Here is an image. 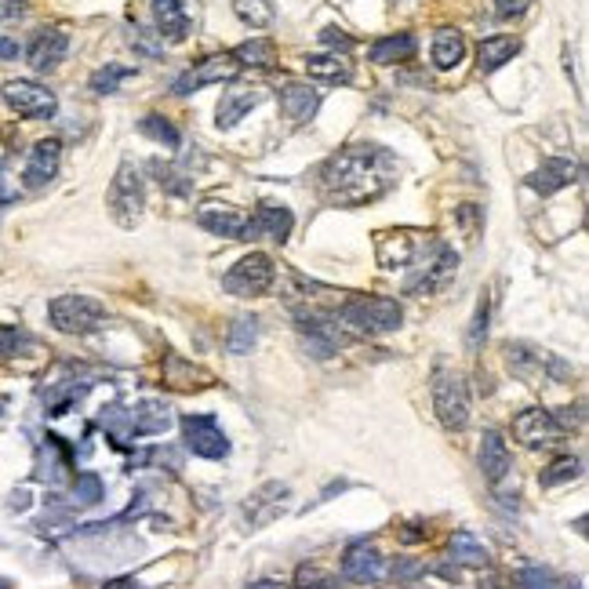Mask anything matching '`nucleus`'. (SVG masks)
I'll use <instances>...</instances> for the list:
<instances>
[{
  "instance_id": "f257e3e1",
  "label": "nucleus",
  "mask_w": 589,
  "mask_h": 589,
  "mask_svg": "<svg viewBox=\"0 0 589 589\" xmlns=\"http://www.w3.org/2000/svg\"><path fill=\"white\" fill-rule=\"evenodd\" d=\"M397 186V157L382 146H346L331 153L317 175L320 200L331 208H364Z\"/></svg>"
},
{
  "instance_id": "f03ea898",
  "label": "nucleus",
  "mask_w": 589,
  "mask_h": 589,
  "mask_svg": "<svg viewBox=\"0 0 589 589\" xmlns=\"http://www.w3.org/2000/svg\"><path fill=\"white\" fill-rule=\"evenodd\" d=\"M339 328L350 335V339H375V335H386V331H397L404 310L400 302L390 295H353L335 310Z\"/></svg>"
},
{
  "instance_id": "7ed1b4c3",
  "label": "nucleus",
  "mask_w": 589,
  "mask_h": 589,
  "mask_svg": "<svg viewBox=\"0 0 589 589\" xmlns=\"http://www.w3.org/2000/svg\"><path fill=\"white\" fill-rule=\"evenodd\" d=\"M48 320L62 335H91V331L106 328L110 313L91 295H59V299L48 302Z\"/></svg>"
},
{
  "instance_id": "20e7f679",
  "label": "nucleus",
  "mask_w": 589,
  "mask_h": 589,
  "mask_svg": "<svg viewBox=\"0 0 589 589\" xmlns=\"http://www.w3.org/2000/svg\"><path fill=\"white\" fill-rule=\"evenodd\" d=\"M433 411H437L444 430H466V422H470V386H466L459 371H433Z\"/></svg>"
},
{
  "instance_id": "39448f33",
  "label": "nucleus",
  "mask_w": 589,
  "mask_h": 589,
  "mask_svg": "<svg viewBox=\"0 0 589 589\" xmlns=\"http://www.w3.org/2000/svg\"><path fill=\"white\" fill-rule=\"evenodd\" d=\"M506 364L517 379L531 382V386H539V382H564L571 379V368L564 364L560 357L546 350H535L528 342H510L506 346Z\"/></svg>"
},
{
  "instance_id": "423d86ee",
  "label": "nucleus",
  "mask_w": 589,
  "mask_h": 589,
  "mask_svg": "<svg viewBox=\"0 0 589 589\" xmlns=\"http://www.w3.org/2000/svg\"><path fill=\"white\" fill-rule=\"evenodd\" d=\"M273 280H277V266H273L270 255L251 251V255H244V259L222 277V288L230 291V295H237V299H255V295H266V291L273 288Z\"/></svg>"
},
{
  "instance_id": "0eeeda50",
  "label": "nucleus",
  "mask_w": 589,
  "mask_h": 589,
  "mask_svg": "<svg viewBox=\"0 0 589 589\" xmlns=\"http://www.w3.org/2000/svg\"><path fill=\"white\" fill-rule=\"evenodd\" d=\"M142 208H146L142 175L131 160H124V164L117 168V175H113V186H110V215L124 226V230H131V226L142 219Z\"/></svg>"
},
{
  "instance_id": "6e6552de",
  "label": "nucleus",
  "mask_w": 589,
  "mask_h": 589,
  "mask_svg": "<svg viewBox=\"0 0 589 589\" xmlns=\"http://www.w3.org/2000/svg\"><path fill=\"white\" fill-rule=\"evenodd\" d=\"M0 99H4V106H8L11 113L30 117V120H48L59 110L55 91H48L44 84H37V80H8L4 91H0Z\"/></svg>"
},
{
  "instance_id": "1a4fd4ad",
  "label": "nucleus",
  "mask_w": 589,
  "mask_h": 589,
  "mask_svg": "<svg viewBox=\"0 0 589 589\" xmlns=\"http://www.w3.org/2000/svg\"><path fill=\"white\" fill-rule=\"evenodd\" d=\"M182 440L197 459H226L230 455V440L222 433L215 415H182Z\"/></svg>"
},
{
  "instance_id": "9d476101",
  "label": "nucleus",
  "mask_w": 589,
  "mask_h": 589,
  "mask_svg": "<svg viewBox=\"0 0 589 589\" xmlns=\"http://www.w3.org/2000/svg\"><path fill=\"white\" fill-rule=\"evenodd\" d=\"M291 226H295V215L284 204L262 200L255 215H248V222H244L240 240H277V244H284L291 237Z\"/></svg>"
},
{
  "instance_id": "9b49d317",
  "label": "nucleus",
  "mask_w": 589,
  "mask_h": 589,
  "mask_svg": "<svg viewBox=\"0 0 589 589\" xmlns=\"http://www.w3.org/2000/svg\"><path fill=\"white\" fill-rule=\"evenodd\" d=\"M564 433L568 430H564L557 422V415L546 408H528L513 419V437H517L524 448H550Z\"/></svg>"
},
{
  "instance_id": "f8f14e48",
  "label": "nucleus",
  "mask_w": 589,
  "mask_h": 589,
  "mask_svg": "<svg viewBox=\"0 0 589 589\" xmlns=\"http://www.w3.org/2000/svg\"><path fill=\"white\" fill-rule=\"evenodd\" d=\"M237 73H240V62L233 59V51L230 55H208V59H200L197 66H190V70L175 80V95H193V91L208 88V84L237 80Z\"/></svg>"
},
{
  "instance_id": "ddd939ff",
  "label": "nucleus",
  "mask_w": 589,
  "mask_h": 589,
  "mask_svg": "<svg viewBox=\"0 0 589 589\" xmlns=\"http://www.w3.org/2000/svg\"><path fill=\"white\" fill-rule=\"evenodd\" d=\"M62 164V142L59 139H40L30 150V160H26V171H22V186L26 190H44L55 175H59Z\"/></svg>"
},
{
  "instance_id": "4468645a",
  "label": "nucleus",
  "mask_w": 589,
  "mask_h": 589,
  "mask_svg": "<svg viewBox=\"0 0 589 589\" xmlns=\"http://www.w3.org/2000/svg\"><path fill=\"white\" fill-rule=\"evenodd\" d=\"M382 575H386V564H382L379 550L368 539L353 542L350 550H346V557H342V579L357 582V586H375Z\"/></svg>"
},
{
  "instance_id": "2eb2a0df",
  "label": "nucleus",
  "mask_w": 589,
  "mask_h": 589,
  "mask_svg": "<svg viewBox=\"0 0 589 589\" xmlns=\"http://www.w3.org/2000/svg\"><path fill=\"white\" fill-rule=\"evenodd\" d=\"M455 270H459V255H455V248L437 244V255L422 266L419 277L408 280V295H430V291L444 288V284L455 277Z\"/></svg>"
},
{
  "instance_id": "dca6fc26",
  "label": "nucleus",
  "mask_w": 589,
  "mask_h": 589,
  "mask_svg": "<svg viewBox=\"0 0 589 589\" xmlns=\"http://www.w3.org/2000/svg\"><path fill=\"white\" fill-rule=\"evenodd\" d=\"M480 473L491 488H502V480L513 473V455L499 430H484V437H480Z\"/></svg>"
},
{
  "instance_id": "f3484780",
  "label": "nucleus",
  "mask_w": 589,
  "mask_h": 589,
  "mask_svg": "<svg viewBox=\"0 0 589 589\" xmlns=\"http://www.w3.org/2000/svg\"><path fill=\"white\" fill-rule=\"evenodd\" d=\"M66 51H70V33L66 30H40L37 37L30 40V48H26V59L37 73H51L66 59Z\"/></svg>"
},
{
  "instance_id": "a211bd4d",
  "label": "nucleus",
  "mask_w": 589,
  "mask_h": 589,
  "mask_svg": "<svg viewBox=\"0 0 589 589\" xmlns=\"http://www.w3.org/2000/svg\"><path fill=\"white\" fill-rule=\"evenodd\" d=\"M284 499H288V484H262L255 495L248 499V506H244V517H248L251 528H266L270 520L280 517V510H284Z\"/></svg>"
},
{
  "instance_id": "6ab92c4d",
  "label": "nucleus",
  "mask_w": 589,
  "mask_h": 589,
  "mask_svg": "<svg viewBox=\"0 0 589 589\" xmlns=\"http://www.w3.org/2000/svg\"><path fill=\"white\" fill-rule=\"evenodd\" d=\"M579 179V164L575 160H568V157H553V160H546L535 175L528 179V186L539 197H553V193H560L564 186H571V182Z\"/></svg>"
},
{
  "instance_id": "aec40b11",
  "label": "nucleus",
  "mask_w": 589,
  "mask_h": 589,
  "mask_svg": "<svg viewBox=\"0 0 589 589\" xmlns=\"http://www.w3.org/2000/svg\"><path fill=\"white\" fill-rule=\"evenodd\" d=\"M266 99V88H248V84H237V88L222 91V102H219V128L230 131L237 128L244 113L255 110L259 102Z\"/></svg>"
},
{
  "instance_id": "412c9836",
  "label": "nucleus",
  "mask_w": 589,
  "mask_h": 589,
  "mask_svg": "<svg viewBox=\"0 0 589 589\" xmlns=\"http://www.w3.org/2000/svg\"><path fill=\"white\" fill-rule=\"evenodd\" d=\"M419 251V233L400 230V233H379L375 237V255H379V266L386 270H397V266H408Z\"/></svg>"
},
{
  "instance_id": "4be33fe9",
  "label": "nucleus",
  "mask_w": 589,
  "mask_h": 589,
  "mask_svg": "<svg viewBox=\"0 0 589 589\" xmlns=\"http://www.w3.org/2000/svg\"><path fill=\"white\" fill-rule=\"evenodd\" d=\"M317 106H320V91H313L310 84H284L280 88V110H284V117L295 128L310 124L317 117Z\"/></svg>"
},
{
  "instance_id": "5701e85b",
  "label": "nucleus",
  "mask_w": 589,
  "mask_h": 589,
  "mask_svg": "<svg viewBox=\"0 0 589 589\" xmlns=\"http://www.w3.org/2000/svg\"><path fill=\"white\" fill-rule=\"evenodd\" d=\"M153 19H157V33L160 40H171V44H179V40L190 37V11L182 0H153Z\"/></svg>"
},
{
  "instance_id": "b1692460",
  "label": "nucleus",
  "mask_w": 589,
  "mask_h": 589,
  "mask_svg": "<svg viewBox=\"0 0 589 589\" xmlns=\"http://www.w3.org/2000/svg\"><path fill=\"white\" fill-rule=\"evenodd\" d=\"M197 222L208 233H215V237L240 240V230H244L248 215H244V211H237V208H230V204H200V208H197Z\"/></svg>"
},
{
  "instance_id": "393cba45",
  "label": "nucleus",
  "mask_w": 589,
  "mask_h": 589,
  "mask_svg": "<svg viewBox=\"0 0 589 589\" xmlns=\"http://www.w3.org/2000/svg\"><path fill=\"white\" fill-rule=\"evenodd\" d=\"M520 51V40L517 37H506V33H499V37H488L480 40L477 48V66L480 73H495L499 66H506V62L513 59Z\"/></svg>"
},
{
  "instance_id": "a878e982",
  "label": "nucleus",
  "mask_w": 589,
  "mask_h": 589,
  "mask_svg": "<svg viewBox=\"0 0 589 589\" xmlns=\"http://www.w3.org/2000/svg\"><path fill=\"white\" fill-rule=\"evenodd\" d=\"M371 62L375 66H393V62H408L415 55V37L411 33H390L371 44Z\"/></svg>"
},
{
  "instance_id": "bb28decb",
  "label": "nucleus",
  "mask_w": 589,
  "mask_h": 589,
  "mask_svg": "<svg viewBox=\"0 0 589 589\" xmlns=\"http://www.w3.org/2000/svg\"><path fill=\"white\" fill-rule=\"evenodd\" d=\"M448 550H451V560H455V564H466V568H484L491 560V550L473 535V531H455L448 542Z\"/></svg>"
},
{
  "instance_id": "cd10ccee",
  "label": "nucleus",
  "mask_w": 589,
  "mask_h": 589,
  "mask_svg": "<svg viewBox=\"0 0 589 589\" xmlns=\"http://www.w3.org/2000/svg\"><path fill=\"white\" fill-rule=\"evenodd\" d=\"M306 73L313 80H324V84H350L353 80V66L342 55H310Z\"/></svg>"
},
{
  "instance_id": "c85d7f7f",
  "label": "nucleus",
  "mask_w": 589,
  "mask_h": 589,
  "mask_svg": "<svg viewBox=\"0 0 589 589\" xmlns=\"http://www.w3.org/2000/svg\"><path fill=\"white\" fill-rule=\"evenodd\" d=\"M462 55H466V37L459 30H440L433 37V66L437 70H451V66H459Z\"/></svg>"
},
{
  "instance_id": "c756f323",
  "label": "nucleus",
  "mask_w": 589,
  "mask_h": 589,
  "mask_svg": "<svg viewBox=\"0 0 589 589\" xmlns=\"http://www.w3.org/2000/svg\"><path fill=\"white\" fill-rule=\"evenodd\" d=\"M233 59L240 62V70H244V66L270 70V66H277V44L266 37H255V40H248V44H240V48L233 51Z\"/></svg>"
},
{
  "instance_id": "7c9ffc66",
  "label": "nucleus",
  "mask_w": 589,
  "mask_h": 589,
  "mask_svg": "<svg viewBox=\"0 0 589 589\" xmlns=\"http://www.w3.org/2000/svg\"><path fill=\"white\" fill-rule=\"evenodd\" d=\"M233 15L251 30H266L277 11H273L270 0H233Z\"/></svg>"
},
{
  "instance_id": "2f4dec72",
  "label": "nucleus",
  "mask_w": 589,
  "mask_h": 589,
  "mask_svg": "<svg viewBox=\"0 0 589 589\" xmlns=\"http://www.w3.org/2000/svg\"><path fill=\"white\" fill-rule=\"evenodd\" d=\"M128 77H135V66H120V62H106L102 70H95L91 73V91L95 95H113V91L120 88V80H128Z\"/></svg>"
},
{
  "instance_id": "473e14b6",
  "label": "nucleus",
  "mask_w": 589,
  "mask_h": 589,
  "mask_svg": "<svg viewBox=\"0 0 589 589\" xmlns=\"http://www.w3.org/2000/svg\"><path fill=\"white\" fill-rule=\"evenodd\" d=\"M37 350V339H33L30 331L15 328V324H4L0 328V360H11V357H22V353Z\"/></svg>"
},
{
  "instance_id": "72a5a7b5",
  "label": "nucleus",
  "mask_w": 589,
  "mask_h": 589,
  "mask_svg": "<svg viewBox=\"0 0 589 589\" xmlns=\"http://www.w3.org/2000/svg\"><path fill=\"white\" fill-rule=\"evenodd\" d=\"M139 128H142V135H150V139H157L160 146H168V150H179V146H182L179 128H175V124H171L168 117H157V113H150V117H142V120H139Z\"/></svg>"
},
{
  "instance_id": "f704fd0d",
  "label": "nucleus",
  "mask_w": 589,
  "mask_h": 589,
  "mask_svg": "<svg viewBox=\"0 0 589 589\" xmlns=\"http://www.w3.org/2000/svg\"><path fill=\"white\" fill-rule=\"evenodd\" d=\"M259 342V320L255 317H237L230 328V353H237V357H244V353H251V346Z\"/></svg>"
},
{
  "instance_id": "c9c22d12",
  "label": "nucleus",
  "mask_w": 589,
  "mask_h": 589,
  "mask_svg": "<svg viewBox=\"0 0 589 589\" xmlns=\"http://www.w3.org/2000/svg\"><path fill=\"white\" fill-rule=\"evenodd\" d=\"M582 473V459H575V455H560L557 462H553L550 470H542V488H557V484H568V480H575Z\"/></svg>"
},
{
  "instance_id": "e433bc0d",
  "label": "nucleus",
  "mask_w": 589,
  "mask_h": 589,
  "mask_svg": "<svg viewBox=\"0 0 589 589\" xmlns=\"http://www.w3.org/2000/svg\"><path fill=\"white\" fill-rule=\"evenodd\" d=\"M73 495H77L84 506H95V502H102V495H106V488H102V477H99V473H77V480H73Z\"/></svg>"
},
{
  "instance_id": "4c0bfd02",
  "label": "nucleus",
  "mask_w": 589,
  "mask_h": 589,
  "mask_svg": "<svg viewBox=\"0 0 589 589\" xmlns=\"http://www.w3.org/2000/svg\"><path fill=\"white\" fill-rule=\"evenodd\" d=\"M295 586L299 589H335L339 582L331 579V575H324L317 564H302V568L295 571Z\"/></svg>"
},
{
  "instance_id": "58836bf2",
  "label": "nucleus",
  "mask_w": 589,
  "mask_h": 589,
  "mask_svg": "<svg viewBox=\"0 0 589 589\" xmlns=\"http://www.w3.org/2000/svg\"><path fill=\"white\" fill-rule=\"evenodd\" d=\"M517 586L520 589H564L557 582V575H553V571H546V568H524L517 575Z\"/></svg>"
},
{
  "instance_id": "ea45409f",
  "label": "nucleus",
  "mask_w": 589,
  "mask_h": 589,
  "mask_svg": "<svg viewBox=\"0 0 589 589\" xmlns=\"http://www.w3.org/2000/svg\"><path fill=\"white\" fill-rule=\"evenodd\" d=\"M488 313H491V306H488V295L477 302V313H473V324H470V350H480L484 346V335H488Z\"/></svg>"
},
{
  "instance_id": "a19ab883",
  "label": "nucleus",
  "mask_w": 589,
  "mask_h": 589,
  "mask_svg": "<svg viewBox=\"0 0 589 589\" xmlns=\"http://www.w3.org/2000/svg\"><path fill=\"white\" fill-rule=\"evenodd\" d=\"M320 44H328V48H335V51H353V37L346 30H335V26L320 30Z\"/></svg>"
},
{
  "instance_id": "79ce46f5",
  "label": "nucleus",
  "mask_w": 589,
  "mask_h": 589,
  "mask_svg": "<svg viewBox=\"0 0 589 589\" xmlns=\"http://www.w3.org/2000/svg\"><path fill=\"white\" fill-rule=\"evenodd\" d=\"M531 8V0H495V15H499V19H520V15H524V11Z\"/></svg>"
},
{
  "instance_id": "37998d69",
  "label": "nucleus",
  "mask_w": 589,
  "mask_h": 589,
  "mask_svg": "<svg viewBox=\"0 0 589 589\" xmlns=\"http://www.w3.org/2000/svg\"><path fill=\"white\" fill-rule=\"evenodd\" d=\"M26 15V0H0V22H19Z\"/></svg>"
},
{
  "instance_id": "c03bdc74",
  "label": "nucleus",
  "mask_w": 589,
  "mask_h": 589,
  "mask_svg": "<svg viewBox=\"0 0 589 589\" xmlns=\"http://www.w3.org/2000/svg\"><path fill=\"white\" fill-rule=\"evenodd\" d=\"M0 59H19V44H15V40L11 37H4V33H0Z\"/></svg>"
},
{
  "instance_id": "a18cd8bd",
  "label": "nucleus",
  "mask_w": 589,
  "mask_h": 589,
  "mask_svg": "<svg viewBox=\"0 0 589 589\" xmlns=\"http://www.w3.org/2000/svg\"><path fill=\"white\" fill-rule=\"evenodd\" d=\"M426 539V531H415V524H408V531H400V542H419Z\"/></svg>"
},
{
  "instance_id": "49530a36",
  "label": "nucleus",
  "mask_w": 589,
  "mask_h": 589,
  "mask_svg": "<svg viewBox=\"0 0 589 589\" xmlns=\"http://www.w3.org/2000/svg\"><path fill=\"white\" fill-rule=\"evenodd\" d=\"M102 589H139V582H135V579H117V582H106Z\"/></svg>"
},
{
  "instance_id": "de8ad7c7",
  "label": "nucleus",
  "mask_w": 589,
  "mask_h": 589,
  "mask_svg": "<svg viewBox=\"0 0 589 589\" xmlns=\"http://www.w3.org/2000/svg\"><path fill=\"white\" fill-rule=\"evenodd\" d=\"M248 589H280V582H273V579H262V582H251Z\"/></svg>"
},
{
  "instance_id": "09e8293b",
  "label": "nucleus",
  "mask_w": 589,
  "mask_h": 589,
  "mask_svg": "<svg viewBox=\"0 0 589 589\" xmlns=\"http://www.w3.org/2000/svg\"><path fill=\"white\" fill-rule=\"evenodd\" d=\"M484 589H502V586H499V582H488V586H484Z\"/></svg>"
},
{
  "instance_id": "8fccbe9b",
  "label": "nucleus",
  "mask_w": 589,
  "mask_h": 589,
  "mask_svg": "<svg viewBox=\"0 0 589 589\" xmlns=\"http://www.w3.org/2000/svg\"><path fill=\"white\" fill-rule=\"evenodd\" d=\"M4 204H8V200H4V197H0V211H4Z\"/></svg>"
},
{
  "instance_id": "3c124183",
  "label": "nucleus",
  "mask_w": 589,
  "mask_h": 589,
  "mask_svg": "<svg viewBox=\"0 0 589 589\" xmlns=\"http://www.w3.org/2000/svg\"><path fill=\"white\" fill-rule=\"evenodd\" d=\"M0 589H11V586H8V582H0Z\"/></svg>"
}]
</instances>
